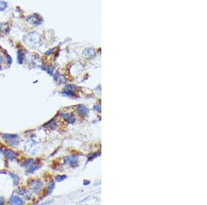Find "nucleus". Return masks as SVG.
<instances>
[{
    "label": "nucleus",
    "mask_w": 207,
    "mask_h": 205,
    "mask_svg": "<svg viewBox=\"0 0 207 205\" xmlns=\"http://www.w3.org/2000/svg\"><path fill=\"white\" fill-rule=\"evenodd\" d=\"M40 168H41L40 164L37 162H35L33 164H32L31 166L29 167L28 168L26 169V173L28 174H31V173H35V171L39 170Z\"/></svg>",
    "instance_id": "obj_8"
},
{
    "label": "nucleus",
    "mask_w": 207,
    "mask_h": 205,
    "mask_svg": "<svg viewBox=\"0 0 207 205\" xmlns=\"http://www.w3.org/2000/svg\"><path fill=\"white\" fill-rule=\"evenodd\" d=\"M6 58H7V62L9 63V64H11L12 62H13V59H12L11 57L9 55H7Z\"/></svg>",
    "instance_id": "obj_18"
},
{
    "label": "nucleus",
    "mask_w": 207,
    "mask_h": 205,
    "mask_svg": "<svg viewBox=\"0 0 207 205\" xmlns=\"http://www.w3.org/2000/svg\"><path fill=\"white\" fill-rule=\"evenodd\" d=\"M6 202V200L3 197H0V205H4Z\"/></svg>",
    "instance_id": "obj_19"
},
{
    "label": "nucleus",
    "mask_w": 207,
    "mask_h": 205,
    "mask_svg": "<svg viewBox=\"0 0 207 205\" xmlns=\"http://www.w3.org/2000/svg\"><path fill=\"white\" fill-rule=\"evenodd\" d=\"M1 137L9 147L15 148L19 144V135L17 134L4 133L1 135Z\"/></svg>",
    "instance_id": "obj_2"
},
{
    "label": "nucleus",
    "mask_w": 207,
    "mask_h": 205,
    "mask_svg": "<svg viewBox=\"0 0 207 205\" xmlns=\"http://www.w3.org/2000/svg\"><path fill=\"white\" fill-rule=\"evenodd\" d=\"M61 116L63 118H64L67 122L69 123H73L75 122V117L74 115H71V114H67V113H63L61 115Z\"/></svg>",
    "instance_id": "obj_11"
},
{
    "label": "nucleus",
    "mask_w": 207,
    "mask_h": 205,
    "mask_svg": "<svg viewBox=\"0 0 207 205\" xmlns=\"http://www.w3.org/2000/svg\"><path fill=\"white\" fill-rule=\"evenodd\" d=\"M78 110H79V111H80V113H82L83 115H84V114H85V113L86 112V108H84V106H79Z\"/></svg>",
    "instance_id": "obj_16"
},
{
    "label": "nucleus",
    "mask_w": 207,
    "mask_h": 205,
    "mask_svg": "<svg viewBox=\"0 0 207 205\" xmlns=\"http://www.w3.org/2000/svg\"><path fill=\"white\" fill-rule=\"evenodd\" d=\"M1 174H7V171H0V175Z\"/></svg>",
    "instance_id": "obj_21"
},
{
    "label": "nucleus",
    "mask_w": 207,
    "mask_h": 205,
    "mask_svg": "<svg viewBox=\"0 0 207 205\" xmlns=\"http://www.w3.org/2000/svg\"><path fill=\"white\" fill-rule=\"evenodd\" d=\"M35 162H35V159L28 158V159H26V160L23 161V162L21 163V166L22 167H23V168L27 169V168H28V167H30V166H31V165L33 164H34Z\"/></svg>",
    "instance_id": "obj_9"
},
{
    "label": "nucleus",
    "mask_w": 207,
    "mask_h": 205,
    "mask_svg": "<svg viewBox=\"0 0 207 205\" xmlns=\"http://www.w3.org/2000/svg\"><path fill=\"white\" fill-rule=\"evenodd\" d=\"M7 3L6 1H0V11H4L6 9Z\"/></svg>",
    "instance_id": "obj_15"
},
{
    "label": "nucleus",
    "mask_w": 207,
    "mask_h": 205,
    "mask_svg": "<svg viewBox=\"0 0 207 205\" xmlns=\"http://www.w3.org/2000/svg\"><path fill=\"white\" fill-rule=\"evenodd\" d=\"M55 187V182L53 180L51 181V182L48 184V185H47V188H46L47 195H50L51 194H52L53 191H54Z\"/></svg>",
    "instance_id": "obj_12"
},
{
    "label": "nucleus",
    "mask_w": 207,
    "mask_h": 205,
    "mask_svg": "<svg viewBox=\"0 0 207 205\" xmlns=\"http://www.w3.org/2000/svg\"><path fill=\"white\" fill-rule=\"evenodd\" d=\"M40 19H41L40 16H39L38 15L35 14V15H32V16L28 17V18L27 19V20L29 23H31V24L37 26V25L40 24L41 23Z\"/></svg>",
    "instance_id": "obj_7"
},
{
    "label": "nucleus",
    "mask_w": 207,
    "mask_h": 205,
    "mask_svg": "<svg viewBox=\"0 0 207 205\" xmlns=\"http://www.w3.org/2000/svg\"><path fill=\"white\" fill-rule=\"evenodd\" d=\"M0 153H1L8 160L15 161L18 157V153L13 150L0 147Z\"/></svg>",
    "instance_id": "obj_3"
},
{
    "label": "nucleus",
    "mask_w": 207,
    "mask_h": 205,
    "mask_svg": "<svg viewBox=\"0 0 207 205\" xmlns=\"http://www.w3.org/2000/svg\"><path fill=\"white\" fill-rule=\"evenodd\" d=\"M8 203L9 205H25V200L19 196H11L10 197Z\"/></svg>",
    "instance_id": "obj_4"
},
{
    "label": "nucleus",
    "mask_w": 207,
    "mask_h": 205,
    "mask_svg": "<svg viewBox=\"0 0 207 205\" xmlns=\"http://www.w3.org/2000/svg\"><path fill=\"white\" fill-rule=\"evenodd\" d=\"M28 189L31 194H40L44 189V183L39 178H32L28 182Z\"/></svg>",
    "instance_id": "obj_1"
},
{
    "label": "nucleus",
    "mask_w": 207,
    "mask_h": 205,
    "mask_svg": "<svg viewBox=\"0 0 207 205\" xmlns=\"http://www.w3.org/2000/svg\"><path fill=\"white\" fill-rule=\"evenodd\" d=\"M0 63H1V64H4L5 63L4 58L3 56H1V55H0Z\"/></svg>",
    "instance_id": "obj_20"
},
{
    "label": "nucleus",
    "mask_w": 207,
    "mask_h": 205,
    "mask_svg": "<svg viewBox=\"0 0 207 205\" xmlns=\"http://www.w3.org/2000/svg\"><path fill=\"white\" fill-rule=\"evenodd\" d=\"M66 177L67 176L65 175H58L55 177V181H56L57 182H62V181H64Z\"/></svg>",
    "instance_id": "obj_14"
},
{
    "label": "nucleus",
    "mask_w": 207,
    "mask_h": 205,
    "mask_svg": "<svg viewBox=\"0 0 207 205\" xmlns=\"http://www.w3.org/2000/svg\"><path fill=\"white\" fill-rule=\"evenodd\" d=\"M23 55L21 50L17 51V62L19 64H22L23 60Z\"/></svg>",
    "instance_id": "obj_13"
},
{
    "label": "nucleus",
    "mask_w": 207,
    "mask_h": 205,
    "mask_svg": "<svg viewBox=\"0 0 207 205\" xmlns=\"http://www.w3.org/2000/svg\"><path fill=\"white\" fill-rule=\"evenodd\" d=\"M53 69H54V68H53V66L51 65V66H49V67H48V73L49 74H53Z\"/></svg>",
    "instance_id": "obj_17"
},
{
    "label": "nucleus",
    "mask_w": 207,
    "mask_h": 205,
    "mask_svg": "<svg viewBox=\"0 0 207 205\" xmlns=\"http://www.w3.org/2000/svg\"><path fill=\"white\" fill-rule=\"evenodd\" d=\"M9 175H10V177H11L12 180H13L14 186H17L19 183V177L13 172H9Z\"/></svg>",
    "instance_id": "obj_10"
},
{
    "label": "nucleus",
    "mask_w": 207,
    "mask_h": 205,
    "mask_svg": "<svg viewBox=\"0 0 207 205\" xmlns=\"http://www.w3.org/2000/svg\"><path fill=\"white\" fill-rule=\"evenodd\" d=\"M17 192L19 196L23 197V198H24L25 200H31V198H32V194H31V193L29 191L28 188H26V187L19 188L17 189Z\"/></svg>",
    "instance_id": "obj_5"
},
{
    "label": "nucleus",
    "mask_w": 207,
    "mask_h": 205,
    "mask_svg": "<svg viewBox=\"0 0 207 205\" xmlns=\"http://www.w3.org/2000/svg\"><path fill=\"white\" fill-rule=\"evenodd\" d=\"M64 162L67 164L70 165L72 167H75L78 164V157L75 155H71V156H67L65 157Z\"/></svg>",
    "instance_id": "obj_6"
}]
</instances>
